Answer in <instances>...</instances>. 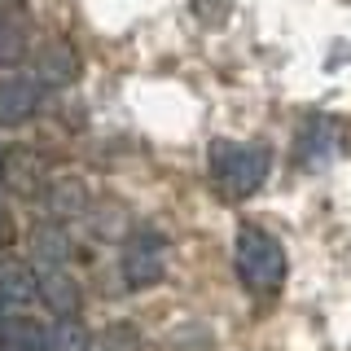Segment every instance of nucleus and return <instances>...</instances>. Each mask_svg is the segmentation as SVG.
I'll return each instance as SVG.
<instances>
[{"instance_id":"obj_2","label":"nucleus","mask_w":351,"mask_h":351,"mask_svg":"<svg viewBox=\"0 0 351 351\" xmlns=\"http://www.w3.org/2000/svg\"><path fill=\"white\" fill-rule=\"evenodd\" d=\"M241 268H246V277L255 285H277L285 272L281 246L268 233H259V228H246L241 233Z\"/></svg>"},{"instance_id":"obj_1","label":"nucleus","mask_w":351,"mask_h":351,"mask_svg":"<svg viewBox=\"0 0 351 351\" xmlns=\"http://www.w3.org/2000/svg\"><path fill=\"white\" fill-rule=\"evenodd\" d=\"M211 167H215L219 189L241 197V193H250V189L263 184L272 158H268V149H259V145H219L215 158H211Z\"/></svg>"},{"instance_id":"obj_3","label":"nucleus","mask_w":351,"mask_h":351,"mask_svg":"<svg viewBox=\"0 0 351 351\" xmlns=\"http://www.w3.org/2000/svg\"><path fill=\"white\" fill-rule=\"evenodd\" d=\"M36 106H40V80L18 75V80L0 84V119H27L36 114Z\"/></svg>"}]
</instances>
